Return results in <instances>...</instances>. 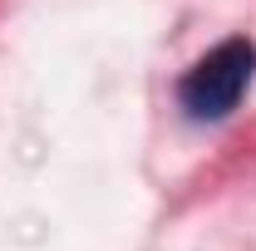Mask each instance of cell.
Returning <instances> with one entry per match:
<instances>
[{"label": "cell", "mask_w": 256, "mask_h": 251, "mask_svg": "<svg viewBox=\"0 0 256 251\" xmlns=\"http://www.w3.org/2000/svg\"><path fill=\"white\" fill-rule=\"evenodd\" d=\"M252 79H256V44L246 34H232L222 44H212L178 79V108L188 114L192 124H222L246 98Z\"/></svg>", "instance_id": "obj_1"}]
</instances>
